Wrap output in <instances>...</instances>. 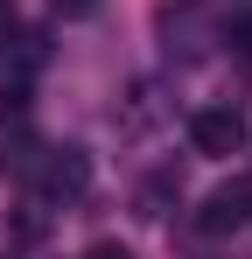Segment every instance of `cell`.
I'll list each match as a JSON object with an SVG mask.
<instances>
[{
    "label": "cell",
    "mask_w": 252,
    "mask_h": 259,
    "mask_svg": "<svg viewBox=\"0 0 252 259\" xmlns=\"http://www.w3.org/2000/svg\"><path fill=\"white\" fill-rule=\"evenodd\" d=\"M84 182H91V161H84L77 147H49V161H42V189H49V196H84Z\"/></svg>",
    "instance_id": "cell-3"
},
{
    "label": "cell",
    "mask_w": 252,
    "mask_h": 259,
    "mask_svg": "<svg viewBox=\"0 0 252 259\" xmlns=\"http://www.w3.org/2000/svg\"><path fill=\"white\" fill-rule=\"evenodd\" d=\"M252 210V189L245 182H231V189H217V196H203V210H196V231L203 238H224V231H238Z\"/></svg>",
    "instance_id": "cell-2"
},
{
    "label": "cell",
    "mask_w": 252,
    "mask_h": 259,
    "mask_svg": "<svg viewBox=\"0 0 252 259\" xmlns=\"http://www.w3.org/2000/svg\"><path fill=\"white\" fill-rule=\"evenodd\" d=\"M245 112H231V105H203L196 119H189V147L210 154V161H231V154H245Z\"/></svg>",
    "instance_id": "cell-1"
},
{
    "label": "cell",
    "mask_w": 252,
    "mask_h": 259,
    "mask_svg": "<svg viewBox=\"0 0 252 259\" xmlns=\"http://www.w3.org/2000/svg\"><path fill=\"white\" fill-rule=\"evenodd\" d=\"M56 7H63V14H91L98 0H56Z\"/></svg>",
    "instance_id": "cell-5"
},
{
    "label": "cell",
    "mask_w": 252,
    "mask_h": 259,
    "mask_svg": "<svg viewBox=\"0 0 252 259\" xmlns=\"http://www.w3.org/2000/svg\"><path fill=\"white\" fill-rule=\"evenodd\" d=\"M84 259H133V252H126L119 238H98V245H91V252H84Z\"/></svg>",
    "instance_id": "cell-4"
}]
</instances>
